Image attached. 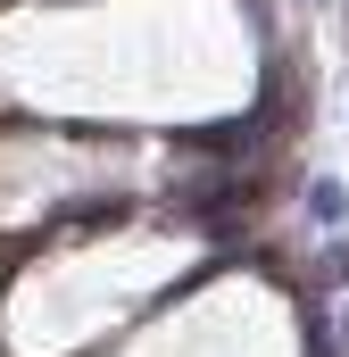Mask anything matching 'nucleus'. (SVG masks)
<instances>
[{
	"mask_svg": "<svg viewBox=\"0 0 349 357\" xmlns=\"http://www.w3.org/2000/svg\"><path fill=\"white\" fill-rule=\"evenodd\" d=\"M174 142H183V150H200V158H242V150H258L250 116H242V125H183Z\"/></svg>",
	"mask_w": 349,
	"mask_h": 357,
	"instance_id": "1",
	"label": "nucleus"
},
{
	"mask_svg": "<svg viewBox=\"0 0 349 357\" xmlns=\"http://www.w3.org/2000/svg\"><path fill=\"white\" fill-rule=\"evenodd\" d=\"M341 208H349L341 183H316V191H308V216H316V225H341Z\"/></svg>",
	"mask_w": 349,
	"mask_h": 357,
	"instance_id": "2",
	"label": "nucleus"
}]
</instances>
